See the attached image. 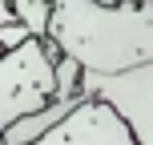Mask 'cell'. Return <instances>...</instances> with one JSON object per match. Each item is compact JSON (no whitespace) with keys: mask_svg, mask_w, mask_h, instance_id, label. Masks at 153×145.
I'll return each mask as SVG.
<instances>
[{"mask_svg":"<svg viewBox=\"0 0 153 145\" xmlns=\"http://www.w3.org/2000/svg\"><path fill=\"white\" fill-rule=\"evenodd\" d=\"M45 40L93 77L145 69L153 65V8L133 0H53Z\"/></svg>","mask_w":153,"mask_h":145,"instance_id":"obj_1","label":"cell"},{"mask_svg":"<svg viewBox=\"0 0 153 145\" xmlns=\"http://www.w3.org/2000/svg\"><path fill=\"white\" fill-rule=\"evenodd\" d=\"M56 57L61 53L48 40H28L12 53H0V137L20 117L40 113L45 105L56 101V85H53Z\"/></svg>","mask_w":153,"mask_h":145,"instance_id":"obj_2","label":"cell"},{"mask_svg":"<svg viewBox=\"0 0 153 145\" xmlns=\"http://www.w3.org/2000/svg\"><path fill=\"white\" fill-rule=\"evenodd\" d=\"M81 97H97L121 113V121L133 129L137 145H153V65L129 69L117 77L81 73Z\"/></svg>","mask_w":153,"mask_h":145,"instance_id":"obj_3","label":"cell"},{"mask_svg":"<svg viewBox=\"0 0 153 145\" xmlns=\"http://www.w3.org/2000/svg\"><path fill=\"white\" fill-rule=\"evenodd\" d=\"M36 145H137V141L113 105L97 97H81L76 109L61 125H53Z\"/></svg>","mask_w":153,"mask_h":145,"instance_id":"obj_4","label":"cell"},{"mask_svg":"<svg viewBox=\"0 0 153 145\" xmlns=\"http://www.w3.org/2000/svg\"><path fill=\"white\" fill-rule=\"evenodd\" d=\"M16 12V20L32 32L36 40L48 36V16H53V0H8Z\"/></svg>","mask_w":153,"mask_h":145,"instance_id":"obj_5","label":"cell"},{"mask_svg":"<svg viewBox=\"0 0 153 145\" xmlns=\"http://www.w3.org/2000/svg\"><path fill=\"white\" fill-rule=\"evenodd\" d=\"M53 85H56V101L81 97V65L73 57H56L53 61Z\"/></svg>","mask_w":153,"mask_h":145,"instance_id":"obj_6","label":"cell"},{"mask_svg":"<svg viewBox=\"0 0 153 145\" xmlns=\"http://www.w3.org/2000/svg\"><path fill=\"white\" fill-rule=\"evenodd\" d=\"M28 40H36V36H32L20 20H12V24H4V28H0V53H12V48L28 45Z\"/></svg>","mask_w":153,"mask_h":145,"instance_id":"obj_7","label":"cell"},{"mask_svg":"<svg viewBox=\"0 0 153 145\" xmlns=\"http://www.w3.org/2000/svg\"><path fill=\"white\" fill-rule=\"evenodd\" d=\"M12 20H16L12 4H8V0H0V28H4V24H12Z\"/></svg>","mask_w":153,"mask_h":145,"instance_id":"obj_8","label":"cell"}]
</instances>
